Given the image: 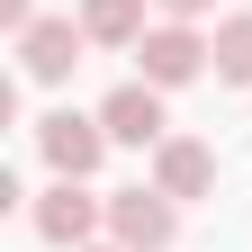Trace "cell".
Masks as SVG:
<instances>
[{"label": "cell", "instance_id": "cell-1", "mask_svg": "<svg viewBox=\"0 0 252 252\" xmlns=\"http://www.w3.org/2000/svg\"><path fill=\"white\" fill-rule=\"evenodd\" d=\"M135 63H144L135 81H153V90H189L198 72H216V36H198L189 18H162V27H144Z\"/></svg>", "mask_w": 252, "mask_h": 252}, {"label": "cell", "instance_id": "cell-2", "mask_svg": "<svg viewBox=\"0 0 252 252\" xmlns=\"http://www.w3.org/2000/svg\"><path fill=\"white\" fill-rule=\"evenodd\" d=\"M108 243L126 252H171L180 243V198H162V189H108Z\"/></svg>", "mask_w": 252, "mask_h": 252}, {"label": "cell", "instance_id": "cell-3", "mask_svg": "<svg viewBox=\"0 0 252 252\" xmlns=\"http://www.w3.org/2000/svg\"><path fill=\"white\" fill-rule=\"evenodd\" d=\"M36 153H45L54 180H90L99 153H108V126L81 117V108H54V117H36Z\"/></svg>", "mask_w": 252, "mask_h": 252}, {"label": "cell", "instance_id": "cell-4", "mask_svg": "<svg viewBox=\"0 0 252 252\" xmlns=\"http://www.w3.org/2000/svg\"><path fill=\"white\" fill-rule=\"evenodd\" d=\"M99 225H108V198H90V180H54L45 198H36V234L54 252H81Z\"/></svg>", "mask_w": 252, "mask_h": 252}, {"label": "cell", "instance_id": "cell-5", "mask_svg": "<svg viewBox=\"0 0 252 252\" xmlns=\"http://www.w3.org/2000/svg\"><path fill=\"white\" fill-rule=\"evenodd\" d=\"M99 126H108V144H171V117H162L153 81H117L99 99Z\"/></svg>", "mask_w": 252, "mask_h": 252}, {"label": "cell", "instance_id": "cell-6", "mask_svg": "<svg viewBox=\"0 0 252 252\" xmlns=\"http://www.w3.org/2000/svg\"><path fill=\"white\" fill-rule=\"evenodd\" d=\"M81 45H90V27H81V18H36V27L18 36V72H27V81H72Z\"/></svg>", "mask_w": 252, "mask_h": 252}, {"label": "cell", "instance_id": "cell-7", "mask_svg": "<svg viewBox=\"0 0 252 252\" xmlns=\"http://www.w3.org/2000/svg\"><path fill=\"white\" fill-rule=\"evenodd\" d=\"M153 189L162 198H216V144H198V135H171V144H153Z\"/></svg>", "mask_w": 252, "mask_h": 252}, {"label": "cell", "instance_id": "cell-8", "mask_svg": "<svg viewBox=\"0 0 252 252\" xmlns=\"http://www.w3.org/2000/svg\"><path fill=\"white\" fill-rule=\"evenodd\" d=\"M81 27H90V45H126L135 54L144 45V0H81Z\"/></svg>", "mask_w": 252, "mask_h": 252}, {"label": "cell", "instance_id": "cell-9", "mask_svg": "<svg viewBox=\"0 0 252 252\" xmlns=\"http://www.w3.org/2000/svg\"><path fill=\"white\" fill-rule=\"evenodd\" d=\"M216 81H234V90H252V9H234V18H216Z\"/></svg>", "mask_w": 252, "mask_h": 252}, {"label": "cell", "instance_id": "cell-10", "mask_svg": "<svg viewBox=\"0 0 252 252\" xmlns=\"http://www.w3.org/2000/svg\"><path fill=\"white\" fill-rule=\"evenodd\" d=\"M0 27H9V36H27V27H36V0H0Z\"/></svg>", "mask_w": 252, "mask_h": 252}, {"label": "cell", "instance_id": "cell-11", "mask_svg": "<svg viewBox=\"0 0 252 252\" xmlns=\"http://www.w3.org/2000/svg\"><path fill=\"white\" fill-rule=\"evenodd\" d=\"M153 9H162V18H207L216 0H153Z\"/></svg>", "mask_w": 252, "mask_h": 252}, {"label": "cell", "instance_id": "cell-12", "mask_svg": "<svg viewBox=\"0 0 252 252\" xmlns=\"http://www.w3.org/2000/svg\"><path fill=\"white\" fill-rule=\"evenodd\" d=\"M81 252H126V243H81Z\"/></svg>", "mask_w": 252, "mask_h": 252}]
</instances>
